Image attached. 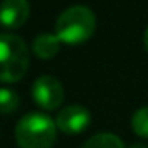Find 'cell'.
Wrapping results in <instances>:
<instances>
[{
    "mask_svg": "<svg viewBox=\"0 0 148 148\" xmlns=\"http://www.w3.org/2000/svg\"><path fill=\"white\" fill-rule=\"evenodd\" d=\"M31 97L36 102V105H40L41 109L53 110L64 100L62 83L57 77H53V76H47V74L45 76H40L36 81L33 83Z\"/></svg>",
    "mask_w": 148,
    "mask_h": 148,
    "instance_id": "cell-4",
    "label": "cell"
},
{
    "mask_svg": "<svg viewBox=\"0 0 148 148\" xmlns=\"http://www.w3.org/2000/svg\"><path fill=\"white\" fill-rule=\"evenodd\" d=\"M129 148H148V145H145V143H134V145H131Z\"/></svg>",
    "mask_w": 148,
    "mask_h": 148,
    "instance_id": "cell-12",
    "label": "cell"
},
{
    "mask_svg": "<svg viewBox=\"0 0 148 148\" xmlns=\"http://www.w3.org/2000/svg\"><path fill=\"white\" fill-rule=\"evenodd\" d=\"M83 148H126L122 140L112 133H98L91 136Z\"/></svg>",
    "mask_w": 148,
    "mask_h": 148,
    "instance_id": "cell-8",
    "label": "cell"
},
{
    "mask_svg": "<svg viewBox=\"0 0 148 148\" xmlns=\"http://www.w3.org/2000/svg\"><path fill=\"white\" fill-rule=\"evenodd\" d=\"M97 19L91 9L84 5H73L66 9L55 23V35L60 41L69 45H79L90 40L95 33Z\"/></svg>",
    "mask_w": 148,
    "mask_h": 148,
    "instance_id": "cell-2",
    "label": "cell"
},
{
    "mask_svg": "<svg viewBox=\"0 0 148 148\" xmlns=\"http://www.w3.org/2000/svg\"><path fill=\"white\" fill-rule=\"evenodd\" d=\"M19 95L10 88H0V114H12L19 107Z\"/></svg>",
    "mask_w": 148,
    "mask_h": 148,
    "instance_id": "cell-9",
    "label": "cell"
},
{
    "mask_svg": "<svg viewBox=\"0 0 148 148\" xmlns=\"http://www.w3.org/2000/svg\"><path fill=\"white\" fill-rule=\"evenodd\" d=\"M29 66V50L23 38L10 33L0 35V81H19Z\"/></svg>",
    "mask_w": 148,
    "mask_h": 148,
    "instance_id": "cell-3",
    "label": "cell"
},
{
    "mask_svg": "<svg viewBox=\"0 0 148 148\" xmlns=\"http://www.w3.org/2000/svg\"><path fill=\"white\" fill-rule=\"evenodd\" d=\"M131 126L138 136L148 140V107H143L134 112V115L131 119Z\"/></svg>",
    "mask_w": 148,
    "mask_h": 148,
    "instance_id": "cell-10",
    "label": "cell"
},
{
    "mask_svg": "<svg viewBox=\"0 0 148 148\" xmlns=\"http://www.w3.org/2000/svg\"><path fill=\"white\" fill-rule=\"evenodd\" d=\"M28 0H2L0 3V24L7 29L21 28L29 17Z\"/></svg>",
    "mask_w": 148,
    "mask_h": 148,
    "instance_id": "cell-6",
    "label": "cell"
},
{
    "mask_svg": "<svg viewBox=\"0 0 148 148\" xmlns=\"http://www.w3.org/2000/svg\"><path fill=\"white\" fill-rule=\"evenodd\" d=\"M91 122V114L83 105H69L59 112L55 119V126L59 131L66 134H79Z\"/></svg>",
    "mask_w": 148,
    "mask_h": 148,
    "instance_id": "cell-5",
    "label": "cell"
},
{
    "mask_svg": "<svg viewBox=\"0 0 148 148\" xmlns=\"http://www.w3.org/2000/svg\"><path fill=\"white\" fill-rule=\"evenodd\" d=\"M143 43H145V48H147V52H148V28H147V31H145V35H143Z\"/></svg>",
    "mask_w": 148,
    "mask_h": 148,
    "instance_id": "cell-11",
    "label": "cell"
},
{
    "mask_svg": "<svg viewBox=\"0 0 148 148\" xmlns=\"http://www.w3.org/2000/svg\"><path fill=\"white\" fill-rule=\"evenodd\" d=\"M55 122L41 114L29 112L21 117L16 126V141L21 148H52L57 140Z\"/></svg>",
    "mask_w": 148,
    "mask_h": 148,
    "instance_id": "cell-1",
    "label": "cell"
},
{
    "mask_svg": "<svg viewBox=\"0 0 148 148\" xmlns=\"http://www.w3.org/2000/svg\"><path fill=\"white\" fill-rule=\"evenodd\" d=\"M60 48V40L57 35L50 33H41L33 40V52L36 53L40 59H52L57 55Z\"/></svg>",
    "mask_w": 148,
    "mask_h": 148,
    "instance_id": "cell-7",
    "label": "cell"
}]
</instances>
